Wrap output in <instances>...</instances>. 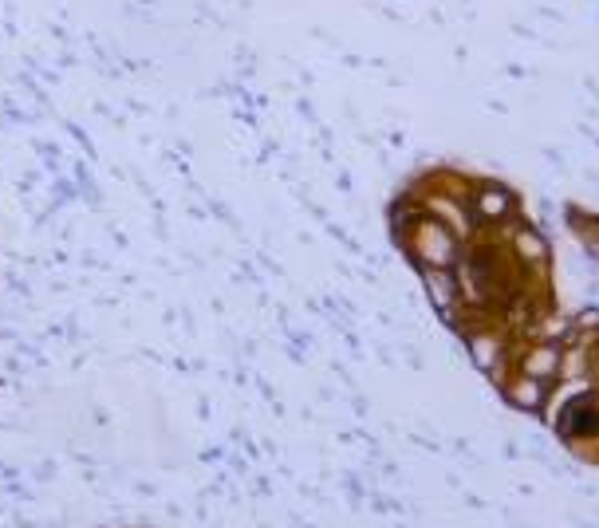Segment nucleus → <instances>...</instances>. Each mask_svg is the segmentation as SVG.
<instances>
[{
  "label": "nucleus",
  "mask_w": 599,
  "mask_h": 528,
  "mask_svg": "<svg viewBox=\"0 0 599 528\" xmlns=\"http://www.w3.org/2000/svg\"><path fill=\"white\" fill-rule=\"evenodd\" d=\"M399 253L414 264V268H458L466 245L454 237L450 225H442L438 217L426 213V217L410 229V237L399 245Z\"/></svg>",
  "instance_id": "1"
},
{
  "label": "nucleus",
  "mask_w": 599,
  "mask_h": 528,
  "mask_svg": "<svg viewBox=\"0 0 599 528\" xmlns=\"http://www.w3.org/2000/svg\"><path fill=\"white\" fill-rule=\"evenodd\" d=\"M466 205L481 229H497V225L521 217V201H517V194H513L509 186H501V182H493V178H477V174H473V182H469Z\"/></svg>",
  "instance_id": "2"
},
{
  "label": "nucleus",
  "mask_w": 599,
  "mask_h": 528,
  "mask_svg": "<svg viewBox=\"0 0 599 528\" xmlns=\"http://www.w3.org/2000/svg\"><path fill=\"white\" fill-rule=\"evenodd\" d=\"M462 343H466L469 363H473L481 375H489L493 367H501L505 359H513V355H517V339L501 328V324L469 328L466 335H462Z\"/></svg>",
  "instance_id": "3"
},
{
  "label": "nucleus",
  "mask_w": 599,
  "mask_h": 528,
  "mask_svg": "<svg viewBox=\"0 0 599 528\" xmlns=\"http://www.w3.org/2000/svg\"><path fill=\"white\" fill-rule=\"evenodd\" d=\"M517 371L533 375L540 383L556 387L560 383V371H564V343H552V339H521L517 343Z\"/></svg>",
  "instance_id": "4"
},
{
  "label": "nucleus",
  "mask_w": 599,
  "mask_h": 528,
  "mask_svg": "<svg viewBox=\"0 0 599 528\" xmlns=\"http://www.w3.org/2000/svg\"><path fill=\"white\" fill-rule=\"evenodd\" d=\"M497 395L505 398V406L517 410V414H544L548 402H552V387L533 379V375H525V371H513V375L497 387Z\"/></svg>",
  "instance_id": "5"
},
{
  "label": "nucleus",
  "mask_w": 599,
  "mask_h": 528,
  "mask_svg": "<svg viewBox=\"0 0 599 528\" xmlns=\"http://www.w3.org/2000/svg\"><path fill=\"white\" fill-rule=\"evenodd\" d=\"M418 280H422V292H426L430 308L442 320L462 308V288H458V272L454 268H418Z\"/></svg>",
  "instance_id": "6"
},
{
  "label": "nucleus",
  "mask_w": 599,
  "mask_h": 528,
  "mask_svg": "<svg viewBox=\"0 0 599 528\" xmlns=\"http://www.w3.org/2000/svg\"><path fill=\"white\" fill-rule=\"evenodd\" d=\"M572 528H599V525H592V521H572Z\"/></svg>",
  "instance_id": "7"
}]
</instances>
